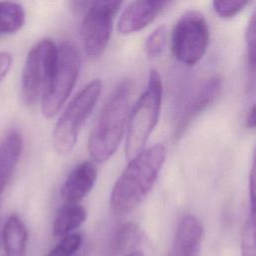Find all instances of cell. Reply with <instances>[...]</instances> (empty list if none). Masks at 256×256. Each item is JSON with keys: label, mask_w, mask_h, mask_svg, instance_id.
I'll use <instances>...</instances> for the list:
<instances>
[{"label": "cell", "mask_w": 256, "mask_h": 256, "mask_svg": "<svg viewBox=\"0 0 256 256\" xmlns=\"http://www.w3.org/2000/svg\"><path fill=\"white\" fill-rule=\"evenodd\" d=\"M23 150V137L18 129L9 130L0 140V194L8 186Z\"/></svg>", "instance_id": "obj_13"}, {"label": "cell", "mask_w": 256, "mask_h": 256, "mask_svg": "<svg viewBox=\"0 0 256 256\" xmlns=\"http://www.w3.org/2000/svg\"><path fill=\"white\" fill-rule=\"evenodd\" d=\"M246 123L249 128H254L255 126V106L252 105L251 108L248 110L247 117H246Z\"/></svg>", "instance_id": "obj_24"}, {"label": "cell", "mask_w": 256, "mask_h": 256, "mask_svg": "<svg viewBox=\"0 0 256 256\" xmlns=\"http://www.w3.org/2000/svg\"><path fill=\"white\" fill-rule=\"evenodd\" d=\"M167 40V29L164 25L158 26L153 30L145 41V51L150 59L159 57L166 45Z\"/></svg>", "instance_id": "obj_19"}, {"label": "cell", "mask_w": 256, "mask_h": 256, "mask_svg": "<svg viewBox=\"0 0 256 256\" xmlns=\"http://www.w3.org/2000/svg\"><path fill=\"white\" fill-rule=\"evenodd\" d=\"M97 168L91 161L76 165L69 173L61 187V196L65 202L77 203L83 199L94 186Z\"/></svg>", "instance_id": "obj_12"}, {"label": "cell", "mask_w": 256, "mask_h": 256, "mask_svg": "<svg viewBox=\"0 0 256 256\" xmlns=\"http://www.w3.org/2000/svg\"><path fill=\"white\" fill-rule=\"evenodd\" d=\"M25 23V11L15 2H0V35L17 32Z\"/></svg>", "instance_id": "obj_17"}, {"label": "cell", "mask_w": 256, "mask_h": 256, "mask_svg": "<svg viewBox=\"0 0 256 256\" xmlns=\"http://www.w3.org/2000/svg\"><path fill=\"white\" fill-rule=\"evenodd\" d=\"M134 89L133 79H122L102 106L88 141V150L95 162L108 160L117 150L128 122Z\"/></svg>", "instance_id": "obj_2"}, {"label": "cell", "mask_w": 256, "mask_h": 256, "mask_svg": "<svg viewBox=\"0 0 256 256\" xmlns=\"http://www.w3.org/2000/svg\"><path fill=\"white\" fill-rule=\"evenodd\" d=\"M248 1L241 0H222V1H213L214 11L222 18H232L242 11Z\"/></svg>", "instance_id": "obj_21"}, {"label": "cell", "mask_w": 256, "mask_h": 256, "mask_svg": "<svg viewBox=\"0 0 256 256\" xmlns=\"http://www.w3.org/2000/svg\"><path fill=\"white\" fill-rule=\"evenodd\" d=\"M255 14H252L245 33L248 64L252 74H254L255 69Z\"/></svg>", "instance_id": "obj_22"}, {"label": "cell", "mask_w": 256, "mask_h": 256, "mask_svg": "<svg viewBox=\"0 0 256 256\" xmlns=\"http://www.w3.org/2000/svg\"><path fill=\"white\" fill-rule=\"evenodd\" d=\"M4 254L3 256H24L28 232L26 226L17 215H11L1 231Z\"/></svg>", "instance_id": "obj_14"}, {"label": "cell", "mask_w": 256, "mask_h": 256, "mask_svg": "<svg viewBox=\"0 0 256 256\" xmlns=\"http://www.w3.org/2000/svg\"><path fill=\"white\" fill-rule=\"evenodd\" d=\"M222 89V78L219 75H212L205 79L196 89L194 94L186 103L174 131V138L178 139L185 132L195 117L211 105L218 97Z\"/></svg>", "instance_id": "obj_9"}, {"label": "cell", "mask_w": 256, "mask_h": 256, "mask_svg": "<svg viewBox=\"0 0 256 256\" xmlns=\"http://www.w3.org/2000/svg\"><path fill=\"white\" fill-rule=\"evenodd\" d=\"M13 57L7 51H0V84L5 80L12 67Z\"/></svg>", "instance_id": "obj_23"}, {"label": "cell", "mask_w": 256, "mask_h": 256, "mask_svg": "<svg viewBox=\"0 0 256 256\" xmlns=\"http://www.w3.org/2000/svg\"><path fill=\"white\" fill-rule=\"evenodd\" d=\"M80 54L71 42H63L57 47L55 68L50 82L41 98L42 114L54 117L69 97L79 74Z\"/></svg>", "instance_id": "obj_5"}, {"label": "cell", "mask_w": 256, "mask_h": 256, "mask_svg": "<svg viewBox=\"0 0 256 256\" xmlns=\"http://www.w3.org/2000/svg\"><path fill=\"white\" fill-rule=\"evenodd\" d=\"M57 46L51 39H42L30 49L22 71L21 94L27 105L41 100L52 77Z\"/></svg>", "instance_id": "obj_6"}, {"label": "cell", "mask_w": 256, "mask_h": 256, "mask_svg": "<svg viewBox=\"0 0 256 256\" xmlns=\"http://www.w3.org/2000/svg\"><path fill=\"white\" fill-rule=\"evenodd\" d=\"M203 239L201 222L193 215L181 218L168 256H198Z\"/></svg>", "instance_id": "obj_11"}, {"label": "cell", "mask_w": 256, "mask_h": 256, "mask_svg": "<svg viewBox=\"0 0 256 256\" xmlns=\"http://www.w3.org/2000/svg\"><path fill=\"white\" fill-rule=\"evenodd\" d=\"M126 256H144V254L141 251H137L136 250V251H133V252L127 254Z\"/></svg>", "instance_id": "obj_25"}, {"label": "cell", "mask_w": 256, "mask_h": 256, "mask_svg": "<svg viewBox=\"0 0 256 256\" xmlns=\"http://www.w3.org/2000/svg\"><path fill=\"white\" fill-rule=\"evenodd\" d=\"M170 5L171 2L169 1H133L129 3L120 14L117 23V30L123 35L140 31L148 26Z\"/></svg>", "instance_id": "obj_10"}, {"label": "cell", "mask_w": 256, "mask_h": 256, "mask_svg": "<svg viewBox=\"0 0 256 256\" xmlns=\"http://www.w3.org/2000/svg\"><path fill=\"white\" fill-rule=\"evenodd\" d=\"M165 157L166 149L158 143L130 159L111 191L110 205L113 211L128 213L146 198L158 178Z\"/></svg>", "instance_id": "obj_1"}, {"label": "cell", "mask_w": 256, "mask_h": 256, "mask_svg": "<svg viewBox=\"0 0 256 256\" xmlns=\"http://www.w3.org/2000/svg\"><path fill=\"white\" fill-rule=\"evenodd\" d=\"M1 228V227H0ZM0 237H1V229H0Z\"/></svg>", "instance_id": "obj_26"}, {"label": "cell", "mask_w": 256, "mask_h": 256, "mask_svg": "<svg viewBox=\"0 0 256 256\" xmlns=\"http://www.w3.org/2000/svg\"><path fill=\"white\" fill-rule=\"evenodd\" d=\"M208 42V24L200 12L188 11L175 23L172 31V51L181 63L195 65L205 54Z\"/></svg>", "instance_id": "obj_7"}, {"label": "cell", "mask_w": 256, "mask_h": 256, "mask_svg": "<svg viewBox=\"0 0 256 256\" xmlns=\"http://www.w3.org/2000/svg\"><path fill=\"white\" fill-rule=\"evenodd\" d=\"M143 239L144 233L141 228L133 222H126L122 224L115 233L110 254L111 256H126L135 251L134 248H137L142 243Z\"/></svg>", "instance_id": "obj_16"}, {"label": "cell", "mask_w": 256, "mask_h": 256, "mask_svg": "<svg viewBox=\"0 0 256 256\" xmlns=\"http://www.w3.org/2000/svg\"><path fill=\"white\" fill-rule=\"evenodd\" d=\"M86 210L78 203L65 202L57 211L53 221L55 237H64L80 227L86 220Z\"/></svg>", "instance_id": "obj_15"}, {"label": "cell", "mask_w": 256, "mask_h": 256, "mask_svg": "<svg viewBox=\"0 0 256 256\" xmlns=\"http://www.w3.org/2000/svg\"><path fill=\"white\" fill-rule=\"evenodd\" d=\"M162 81L159 73L152 69L145 91L140 95L128 117V131L125 154L131 159L143 150L160 115L162 102Z\"/></svg>", "instance_id": "obj_3"}, {"label": "cell", "mask_w": 256, "mask_h": 256, "mask_svg": "<svg viewBox=\"0 0 256 256\" xmlns=\"http://www.w3.org/2000/svg\"><path fill=\"white\" fill-rule=\"evenodd\" d=\"M82 236L79 233H71L61 238L59 243L52 248L46 256H73L81 247Z\"/></svg>", "instance_id": "obj_20"}, {"label": "cell", "mask_w": 256, "mask_h": 256, "mask_svg": "<svg viewBox=\"0 0 256 256\" xmlns=\"http://www.w3.org/2000/svg\"><path fill=\"white\" fill-rule=\"evenodd\" d=\"M101 90V80L94 79L84 86L65 108L53 131V145L59 154H67L74 148L79 132L94 109Z\"/></svg>", "instance_id": "obj_4"}, {"label": "cell", "mask_w": 256, "mask_h": 256, "mask_svg": "<svg viewBox=\"0 0 256 256\" xmlns=\"http://www.w3.org/2000/svg\"><path fill=\"white\" fill-rule=\"evenodd\" d=\"M241 256H256L255 210H250L241 236Z\"/></svg>", "instance_id": "obj_18"}, {"label": "cell", "mask_w": 256, "mask_h": 256, "mask_svg": "<svg viewBox=\"0 0 256 256\" xmlns=\"http://www.w3.org/2000/svg\"><path fill=\"white\" fill-rule=\"evenodd\" d=\"M121 2H90L81 23V38L84 50L90 57H97L106 49L112 30V23Z\"/></svg>", "instance_id": "obj_8"}]
</instances>
